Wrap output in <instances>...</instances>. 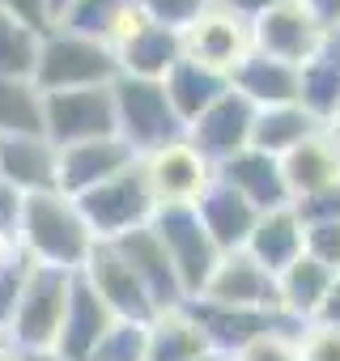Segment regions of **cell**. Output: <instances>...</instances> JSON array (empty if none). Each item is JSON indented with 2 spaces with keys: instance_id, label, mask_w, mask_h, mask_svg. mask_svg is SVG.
Instances as JSON below:
<instances>
[{
  "instance_id": "obj_1",
  "label": "cell",
  "mask_w": 340,
  "mask_h": 361,
  "mask_svg": "<svg viewBox=\"0 0 340 361\" xmlns=\"http://www.w3.org/2000/svg\"><path fill=\"white\" fill-rule=\"evenodd\" d=\"M94 234L77 209L73 196L64 192H35L22 200V226H18V247L47 268H64V272H81L90 251H94Z\"/></svg>"
},
{
  "instance_id": "obj_2",
  "label": "cell",
  "mask_w": 340,
  "mask_h": 361,
  "mask_svg": "<svg viewBox=\"0 0 340 361\" xmlns=\"http://www.w3.org/2000/svg\"><path fill=\"white\" fill-rule=\"evenodd\" d=\"M111 102H115V136L136 157H149L166 145L183 140V123H179L175 106H170L162 81L115 77L111 81Z\"/></svg>"
},
{
  "instance_id": "obj_3",
  "label": "cell",
  "mask_w": 340,
  "mask_h": 361,
  "mask_svg": "<svg viewBox=\"0 0 340 361\" xmlns=\"http://www.w3.org/2000/svg\"><path fill=\"white\" fill-rule=\"evenodd\" d=\"M119 77L115 51L98 39L73 35L51 26L39 43V64H35V90L39 94H56V90H94V85H111Z\"/></svg>"
},
{
  "instance_id": "obj_4",
  "label": "cell",
  "mask_w": 340,
  "mask_h": 361,
  "mask_svg": "<svg viewBox=\"0 0 340 361\" xmlns=\"http://www.w3.org/2000/svg\"><path fill=\"white\" fill-rule=\"evenodd\" d=\"M149 230L157 234V243L166 247V259L175 268L179 285H183V298H200V289L209 285L221 251L213 247V238L205 234L200 217H196V204H157L153 209V221Z\"/></svg>"
},
{
  "instance_id": "obj_5",
  "label": "cell",
  "mask_w": 340,
  "mask_h": 361,
  "mask_svg": "<svg viewBox=\"0 0 340 361\" xmlns=\"http://www.w3.org/2000/svg\"><path fill=\"white\" fill-rule=\"evenodd\" d=\"M77 209H81L90 234H94L98 243H115V238H123V234L149 226L157 200H153L145 174H140V161H136V166H128L123 174H115V178H107V183L81 192V196H77Z\"/></svg>"
},
{
  "instance_id": "obj_6",
  "label": "cell",
  "mask_w": 340,
  "mask_h": 361,
  "mask_svg": "<svg viewBox=\"0 0 340 361\" xmlns=\"http://www.w3.org/2000/svg\"><path fill=\"white\" fill-rule=\"evenodd\" d=\"M73 276L77 272L47 268V264L30 268V276L22 285V298H18V310H13V319L5 327L18 348H26V353H51L60 319H64V306H68Z\"/></svg>"
},
{
  "instance_id": "obj_7",
  "label": "cell",
  "mask_w": 340,
  "mask_h": 361,
  "mask_svg": "<svg viewBox=\"0 0 340 361\" xmlns=\"http://www.w3.org/2000/svg\"><path fill=\"white\" fill-rule=\"evenodd\" d=\"M43 136H47L56 149L115 136V102H111V85L43 94Z\"/></svg>"
},
{
  "instance_id": "obj_8",
  "label": "cell",
  "mask_w": 340,
  "mask_h": 361,
  "mask_svg": "<svg viewBox=\"0 0 340 361\" xmlns=\"http://www.w3.org/2000/svg\"><path fill=\"white\" fill-rule=\"evenodd\" d=\"M332 30L323 22H315L298 0H281L268 13H260L251 22V51L268 56V60H281L289 68H302L310 56H319L327 47Z\"/></svg>"
},
{
  "instance_id": "obj_9",
  "label": "cell",
  "mask_w": 340,
  "mask_h": 361,
  "mask_svg": "<svg viewBox=\"0 0 340 361\" xmlns=\"http://www.w3.org/2000/svg\"><path fill=\"white\" fill-rule=\"evenodd\" d=\"M140 174L157 204H196L200 192L213 183V161L192 149L188 140H175L149 157H140Z\"/></svg>"
},
{
  "instance_id": "obj_10",
  "label": "cell",
  "mask_w": 340,
  "mask_h": 361,
  "mask_svg": "<svg viewBox=\"0 0 340 361\" xmlns=\"http://www.w3.org/2000/svg\"><path fill=\"white\" fill-rule=\"evenodd\" d=\"M81 276L90 281V289L107 302V310L123 323H149L157 314L153 298L145 293V285L136 281V272L128 268V259L115 251V243H94Z\"/></svg>"
},
{
  "instance_id": "obj_11",
  "label": "cell",
  "mask_w": 340,
  "mask_h": 361,
  "mask_svg": "<svg viewBox=\"0 0 340 361\" xmlns=\"http://www.w3.org/2000/svg\"><path fill=\"white\" fill-rule=\"evenodd\" d=\"M192 302H209V306H234V310H277V276L264 272L247 251H230L217 259L209 285L200 289V298Z\"/></svg>"
},
{
  "instance_id": "obj_12",
  "label": "cell",
  "mask_w": 340,
  "mask_h": 361,
  "mask_svg": "<svg viewBox=\"0 0 340 361\" xmlns=\"http://www.w3.org/2000/svg\"><path fill=\"white\" fill-rule=\"evenodd\" d=\"M251 123H255V106H251L243 94L226 90L209 111H200V115L183 128V140H188L192 149H200V153L217 166V161H226V157H234L238 149L251 145Z\"/></svg>"
},
{
  "instance_id": "obj_13",
  "label": "cell",
  "mask_w": 340,
  "mask_h": 361,
  "mask_svg": "<svg viewBox=\"0 0 340 361\" xmlns=\"http://www.w3.org/2000/svg\"><path fill=\"white\" fill-rule=\"evenodd\" d=\"M183 56L196 64H209L217 73H234L243 56H251V22H243L230 9H205L188 30H183Z\"/></svg>"
},
{
  "instance_id": "obj_14",
  "label": "cell",
  "mask_w": 340,
  "mask_h": 361,
  "mask_svg": "<svg viewBox=\"0 0 340 361\" xmlns=\"http://www.w3.org/2000/svg\"><path fill=\"white\" fill-rule=\"evenodd\" d=\"M115 327V314L107 310V302L90 289V281L77 272L73 276V289H68V306H64V319H60V331H56V344L51 353L60 361H90L94 348L102 344V336Z\"/></svg>"
},
{
  "instance_id": "obj_15",
  "label": "cell",
  "mask_w": 340,
  "mask_h": 361,
  "mask_svg": "<svg viewBox=\"0 0 340 361\" xmlns=\"http://www.w3.org/2000/svg\"><path fill=\"white\" fill-rule=\"evenodd\" d=\"M213 178L226 183L230 192H238L255 213H272L289 204V188H285V174H281V157H268L260 149H238L234 157L213 166Z\"/></svg>"
},
{
  "instance_id": "obj_16",
  "label": "cell",
  "mask_w": 340,
  "mask_h": 361,
  "mask_svg": "<svg viewBox=\"0 0 340 361\" xmlns=\"http://www.w3.org/2000/svg\"><path fill=\"white\" fill-rule=\"evenodd\" d=\"M140 157L119 140V136H102V140H85V145H68L60 149V178H56V192L64 196H81L107 178L123 174L128 166H136Z\"/></svg>"
},
{
  "instance_id": "obj_17",
  "label": "cell",
  "mask_w": 340,
  "mask_h": 361,
  "mask_svg": "<svg viewBox=\"0 0 340 361\" xmlns=\"http://www.w3.org/2000/svg\"><path fill=\"white\" fill-rule=\"evenodd\" d=\"M0 178L22 196L56 192L60 149L47 136H0Z\"/></svg>"
},
{
  "instance_id": "obj_18",
  "label": "cell",
  "mask_w": 340,
  "mask_h": 361,
  "mask_svg": "<svg viewBox=\"0 0 340 361\" xmlns=\"http://www.w3.org/2000/svg\"><path fill=\"white\" fill-rule=\"evenodd\" d=\"M115 251L128 259V268L136 272V281L145 285V293L153 298L157 310H170V306H183V302H188V298H183V285H179V276H175V268H170V259H166V247L157 243V234H153L149 226H140V230L115 238Z\"/></svg>"
},
{
  "instance_id": "obj_19",
  "label": "cell",
  "mask_w": 340,
  "mask_h": 361,
  "mask_svg": "<svg viewBox=\"0 0 340 361\" xmlns=\"http://www.w3.org/2000/svg\"><path fill=\"white\" fill-rule=\"evenodd\" d=\"M188 306H192V314H196V323L209 340V353H217L226 361L238 348H247L255 336H264L272 327H293L272 310H234V306H209V302H188Z\"/></svg>"
},
{
  "instance_id": "obj_20",
  "label": "cell",
  "mask_w": 340,
  "mask_h": 361,
  "mask_svg": "<svg viewBox=\"0 0 340 361\" xmlns=\"http://www.w3.org/2000/svg\"><path fill=\"white\" fill-rule=\"evenodd\" d=\"M179 60H183V35L179 30H166L157 22H140L115 47L119 77H140V81H162Z\"/></svg>"
},
{
  "instance_id": "obj_21",
  "label": "cell",
  "mask_w": 340,
  "mask_h": 361,
  "mask_svg": "<svg viewBox=\"0 0 340 361\" xmlns=\"http://www.w3.org/2000/svg\"><path fill=\"white\" fill-rule=\"evenodd\" d=\"M196 217H200V226H205V234L213 238V247L221 251V255H230V251H243L247 247V238H251V230H255V209L238 196V192H230L226 183H213L200 192V200H196Z\"/></svg>"
},
{
  "instance_id": "obj_22",
  "label": "cell",
  "mask_w": 340,
  "mask_h": 361,
  "mask_svg": "<svg viewBox=\"0 0 340 361\" xmlns=\"http://www.w3.org/2000/svg\"><path fill=\"white\" fill-rule=\"evenodd\" d=\"M281 174L289 188V204L302 196H315V192L340 183V145L327 132H315L310 140H302L298 149H289L281 157Z\"/></svg>"
},
{
  "instance_id": "obj_23",
  "label": "cell",
  "mask_w": 340,
  "mask_h": 361,
  "mask_svg": "<svg viewBox=\"0 0 340 361\" xmlns=\"http://www.w3.org/2000/svg\"><path fill=\"white\" fill-rule=\"evenodd\" d=\"M200 357H209V340L188 302L157 310L145 323V361H200Z\"/></svg>"
},
{
  "instance_id": "obj_24",
  "label": "cell",
  "mask_w": 340,
  "mask_h": 361,
  "mask_svg": "<svg viewBox=\"0 0 340 361\" xmlns=\"http://www.w3.org/2000/svg\"><path fill=\"white\" fill-rule=\"evenodd\" d=\"M332 281H336V272H327L323 264L298 255V259L277 276V310H281V319L293 323V327L315 323L319 310H323V298H327Z\"/></svg>"
},
{
  "instance_id": "obj_25",
  "label": "cell",
  "mask_w": 340,
  "mask_h": 361,
  "mask_svg": "<svg viewBox=\"0 0 340 361\" xmlns=\"http://www.w3.org/2000/svg\"><path fill=\"white\" fill-rule=\"evenodd\" d=\"M230 90L243 94L255 111H268V106H289L298 102V68L281 64V60H268L260 51L243 56L230 73Z\"/></svg>"
},
{
  "instance_id": "obj_26",
  "label": "cell",
  "mask_w": 340,
  "mask_h": 361,
  "mask_svg": "<svg viewBox=\"0 0 340 361\" xmlns=\"http://www.w3.org/2000/svg\"><path fill=\"white\" fill-rule=\"evenodd\" d=\"M264 272L281 276L298 255H302V217L293 213V204L285 209H272V213H260L255 217V230L243 247Z\"/></svg>"
},
{
  "instance_id": "obj_27",
  "label": "cell",
  "mask_w": 340,
  "mask_h": 361,
  "mask_svg": "<svg viewBox=\"0 0 340 361\" xmlns=\"http://www.w3.org/2000/svg\"><path fill=\"white\" fill-rule=\"evenodd\" d=\"M162 90H166L170 106H175L179 123L188 128L200 111H209V106L230 90V77H226V73H217V68H209V64H196V60H188V56H183L175 68L162 77Z\"/></svg>"
},
{
  "instance_id": "obj_28",
  "label": "cell",
  "mask_w": 340,
  "mask_h": 361,
  "mask_svg": "<svg viewBox=\"0 0 340 361\" xmlns=\"http://www.w3.org/2000/svg\"><path fill=\"white\" fill-rule=\"evenodd\" d=\"M315 132H323V123L315 115H306L298 102L289 106H268V111H255V123H251V149L268 153V157H285L289 149H298L302 140H310Z\"/></svg>"
},
{
  "instance_id": "obj_29",
  "label": "cell",
  "mask_w": 340,
  "mask_h": 361,
  "mask_svg": "<svg viewBox=\"0 0 340 361\" xmlns=\"http://www.w3.org/2000/svg\"><path fill=\"white\" fill-rule=\"evenodd\" d=\"M298 106L306 115H315L323 128L336 115V106H340V51L332 47V39L319 56H310L298 68Z\"/></svg>"
},
{
  "instance_id": "obj_30",
  "label": "cell",
  "mask_w": 340,
  "mask_h": 361,
  "mask_svg": "<svg viewBox=\"0 0 340 361\" xmlns=\"http://www.w3.org/2000/svg\"><path fill=\"white\" fill-rule=\"evenodd\" d=\"M0 136H43V94L35 81L0 77Z\"/></svg>"
},
{
  "instance_id": "obj_31",
  "label": "cell",
  "mask_w": 340,
  "mask_h": 361,
  "mask_svg": "<svg viewBox=\"0 0 340 361\" xmlns=\"http://www.w3.org/2000/svg\"><path fill=\"white\" fill-rule=\"evenodd\" d=\"M39 43H43L39 30L22 26L9 13H0V77H9V81H35Z\"/></svg>"
},
{
  "instance_id": "obj_32",
  "label": "cell",
  "mask_w": 340,
  "mask_h": 361,
  "mask_svg": "<svg viewBox=\"0 0 340 361\" xmlns=\"http://www.w3.org/2000/svg\"><path fill=\"white\" fill-rule=\"evenodd\" d=\"M132 5H136V0H68L64 13L56 18V26L107 43V35L115 30V22H119Z\"/></svg>"
},
{
  "instance_id": "obj_33",
  "label": "cell",
  "mask_w": 340,
  "mask_h": 361,
  "mask_svg": "<svg viewBox=\"0 0 340 361\" xmlns=\"http://www.w3.org/2000/svg\"><path fill=\"white\" fill-rule=\"evenodd\" d=\"M30 268H35V259L22 247H9L0 255V331L9 327V319L18 310V298H22V285H26Z\"/></svg>"
},
{
  "instance_id": "obj_34",
  "label": "cell",
  "mask_w": 340,
  "mask_h": 361,
  "mask_svg": "<svg viewBox=\"0 0 340 361\" xmlns=\"http://www.w3.org/2000/svg\"><path fill=\"white\" fill-rule=\"evenodd\" d=\"M136 9L145 13V22H157L166 30H188L205 9H213V0H136Z\"/></svg>"
},
{
  "instance_id": "obj_35",
  "label": "cell",
  "mask_w": 340,
  "mask_h": 361,
  "mask_svg": "<svg viewBox=\"0 0 340 361\" xmlns=\"http://www.w3.org/2000/svg\"><path fill=\"white\" fill-rule=\"evenodd\" d=\"M90 361H145V323L115 319V327L102 336Z\"/></svg>"
},
{
  "instance_id": "obj_36",
  "label": "cell",
  "mask_w": 340,
  "mask_h": 361,
  "mask_svg": "<svg viewBox=\"0 0 340 361\" xmlns=\"http://www.w3.org/2000/svg\"><path fill=\"white\" fill-rule=\"evenodd\" d=\"M298 331L302 327H272L255 336L247 348H238L230 361H302L298 357Z\"/></svg>"
},
{
  "instance_id": "obj_37",
  "label": "cell",
  "mask_w": 340,
  "mask_h": 361,
  "mask_svg": "<svg viewBox=\"0 0 340 361\" xmlns=\"http://www.w3.org/2000/svg\"><path fill=\"white\" fill-rule=\"evenodd\" d=\"M302 255L323 264L327 272H340V221L302 226Z\"/></svg>"
},
{
  "instance_id": "obj_38",
  "label": "cell",
  "mask_w": 340,
  "mask_h": 361,
  "mask_svg": "<svg viewBox=\"0 0 340 361\" xmlns=\"http://www.w3.org/2000/svg\"><path fill=\"white\" fill-rule=\"evenodd\" d=\"M298 357L302 361H340V331L327 323H306L298 331Z\"/></svg>"
},
{
  "instance_id": "obj_39",
  "label": "cell",
  "mask_w": 340,
  "mask_h": 361,
  "mask_svg": "<svg viewBox=\"0 0 340 361\" xmlns=\"http://www.w3.org/2000/svg\"><path fill=\"white\" fill-rule=\"evenodd\" d=\"M293 213L302 217V226H319V221H340V183L293 200Z\"/></svg>"
},
{
  "instance_id": "obj_40",
  "label": "cell",
  "mask_w": 340,
  "mask_h": 361,
  "mask_svg": "<svg viewBox=\"0 0 340 361\" xmlns=\"http://www.w3.org/2000/svg\"><path fill=\"white\" fill-rule=\"evenodd\" d=\"M0 13H9V18H18L22 26H30V30H39V35H47L56 22H51V5L47 0H0Z\"/></svg>"
},
{
  "instance_id": "obj_41",
  "label": "cell",
  "mask_w": 340,
  "mask_h": 361,
  "mask_svg": "<svg viewBox=\"0 0 340 361\" xmlns=\"http://www.w3.org/2000/svg\"><path fill=\"white\" fill-rule=\"evenodd\" d=\"M22 192H13L0 178V247H18V226H22Z\"/></svg>"
},
{
  "instance_id": "obj_42",
  "label": "cell",
  "mask_w": 340,
  "mask_h": 361,
  "mask_svg": "<svg viewBox=\"0 0 340 361\" xmlns=\"http://www.w3.org/2000/svg\"><path fill=\"white\" fill-rule=\"evenodd\" d=\"M217 9H230V13H238L243 22H255L260 13H268L272 5H281V0H213Z\"/></svg>"
},
{
  "instance_id": "obj_43",
  "label": "cell",
  "mask_w": 340,
  "mask_h": 361,
  "mask_svg": "<svg viewBox=\"0 0 340 361\" xmlns=\"http://www.w3.org/2000/svg\"><path fill=\"white\" fill-rule=\"evenodd\" d=\"M298 5H302L315 22H323L327 30H336V26H340V0H298Z\"/></svg>"
},
{
  "instance_id": "obj_44",
  "label": "cell",
  "mask_w": 340,
  "mask_h": 361,
  "mask_svg": "<svg viewBox=\"0 0 340 361\" xmlns=\"http://www.w3.org/2000/svg\"><path fill=\"white\" fill-rule=\"evenodd\" d=\"M315 323H327V327H336V331H340V272H336V281H332V289H327L323 310H319V319H315Z\"/></svg>"
},
{
  "instance_id": "obj_45",
  "label": "cell",
  "mask_w": 340,
  "mask_h": 361,
  "mask_svg": "<svg viewBox=\"0 0 340 361\" xmlns=\"http://www.w3.org/2000/svg\"><path fill=\"white\" fill-rule=\"evenodd\" d=\"M0 361H26V348H18L9 331H0Z\"/></svg>"
},
{
  "instance_id": "obj_46",
  "label": "cell",
  "mask_w": 340,
  "mask_h": 361,
  "mask_svg": "<svg viewBox=\"0 0 340 361\" xmlns=\"http://www.w3.org/2000/svg\"><path fill=\"white\" fill-rule=\"evenodd\" d=\"M323 132H327V136H332V140L340 145V106H336V115L327 119V128H323Z\"/></svg>"
},
{
  "instance_id": "obj_47",
  "label": "cell",
  "mask_w": 340,
  "mask_h": 361,
  "mask_svg": "<svg viewBox=\"0 0 340 361\" xmlns=\"http://www.w3.org/2000/svg\"><path fill=\"white\" fill-rule=\"evenodd\" d=\"M26 361H60L56 353H26Z\"/></svg>"
},
{
  "instance_id": "obj_48",
  "label": "cell",
  "mask_w": 340,
  "mask_h": 361,
  "mask_svg": "<svg viewBox=\"0 0 340 361\" xmlns=\"http://www.w3.org/2000/svg\"><path fill=\"white\" fill-rule=\"evenodd\" d=\"M47 5H51V22H56V18L64 13V5H68V0H47Z\"/></svg>"
},
{
  "instance_id": "obj_49",
  "label": "cell",
  "mask_w": 340,
  "mask_h": 361,
  "mask_svg": "<svg viewBox=\"0 0 340 361\" xmlns=\"http://www.w3.org/2000/svg\"><path fill=\"white\" fill-rule=\"evenodd\" d=\"M332 47H336V51H340V26H336V30H332Z\"/></svg>"
},
{
  "instance_id": "obj_50",
  "label": "cell",
  "mask_w": 340,
  "mask_h": 361,
  "mask_svg": "<svg viewBox=\"0 0 340 361\" xmlns=\"http://www.w3.org/2000/svg\"><path fill=\"white\" fill-rule=\"evenodd\" d=\"M200 361H226V357H217V353H209V357H200Z\"/></svg>"
},
{
  "instance_id": "obj_51",
  "label": "cell",
  "mask_w": 340,
  "mask_h": 361,
  "mask_svg": "<svg viewBox=\"0 0 340 361\" xmlns=\"http://www.w3.org/2000/svg\"><path fill=\"white\" fill-rule=\"evenodd\" d=\"M5 251H9V247H0V255H5Z\"/></svg>"
}]
</instances>
